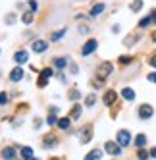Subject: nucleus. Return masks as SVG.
<instances>
[{
    "mask_svg": "<svg viewBox=\"0 0 156 160\" xmlns=\"http://www.w3.org/2000/svg\"><path fill=\"white\" fill-rule=\"evenodd\" d=\"M87 31H89V27H87V25H81V27H79V33H87Z\"/></svg>",
    "mask_w": 156,
    "mask_h": 160,
    "instance_id": "nucleus-37",
    "label": "nucleus"
},
{
    "mask_svg": "<svg viewBox=\"0 0 156 160\" xmlns=\"http://www.w3.org/2000/svg\"><path fill=\"white\" fill-rule=\"evenodd\" d=\"M29 8H31V12H37V10H39V4L35 2V0H29Z\"/></svg>",
    "mask_w": 156,
    "mask_h": 160,
    "instance_id": "nucleus-30",
    "label": "nucleus"
},
{
    "mask_svg": "<svg viewBox=\"0 0 156 160\" xmlns=\"http://www.w3.org/2000/svg\"><path fill=\"white\" fill-rule=\"evenodd\" d=\"M46 123H48V125H54V123H58V118L54 116V114H50V116L46 118Z\"/></svg>",
    "mask_w": 156,
    "mask_h": 160,
    "instance_id": "nucleus-28",
    "label": "nucleus"
},
{
    "mask_svg": "<svg viewBox=\"0 0 156 160\" xmlns=\"http://www.w3.org/2000/svg\"><path fill=\"white\" fill-rule=\"evenodd\" d=\"M150 25V16L149 18H143L141 21H139V27H149Z\"/></svg>",
    "mask_w": 156,
    "mask_h": 160,
    "instance_id": "nucleus-25",
    "label": "nucleus"
},
{
    "mask_svg": "<svg viewBox=\"0 0 156 160\" xmlns=\"http://www.w3.org/2000/svg\"><path fill=\"white\" fill-rule=\"evenodd\" d=\"M96 48H98V41H96V39H89V41L83 44V48H81V56H89V54H93Z\"/></svg>",
    "mask_w": 156,
    "mask_h": 160,
    "instance_id": "nucleus-1",
    "label": "nucleus"
},
{
    "mask_svg": "<svg viewBox=\"0 0 156 160\" xmlns=\"http://www.w3.org/2000/svg\"><path fill=\"white\" fill-rule=\"evenodd\" d=\"M14 60H16L17 64H27L29 56H27V52H25V50H19V52H16V54H14Z\"/></svg>",
    "mask_w": 156,
    "mask_h": 160,
    "instance_id": "nucleus-10",
    "label": "nucleus"
},
{
    "mask_svg": "<svg viewBox=\"0 0 156 160\" xmlns=\"http://www.w3.org/2000/svg\"><path fill=\"white\" fill-rule=\"evenodd\" d=\"M104 151H106L108 154H112V156H118V154L121 152V148H119V145H118V143H114V141H106Z\"/></svg>",
    "mask_w": 156,
    "mask_h": 160,
    "instance_id": "nucleus-5",
    "label": "nucleus"
},
{
    "mask_svg": "<svg viewBox=\"0 0 156 160\" xmlns=\"http://www.w3.org/2000/svg\"><path fill=\"white\" fill-rule=\"evenodd\" d=\"M152 114H154V110H152L150 104H141V106H139V118H141V120L152 118Z\"/></svg>",
    "mask_w": 156,
    "mask_h": 160,
    "instance_id": "nucleus-4",
    "label": "nucleus"
},
{
    "mask_svg": "<svg viewBox=\"0 0 156 160\" xmlns=\"http://www.w3.org/2000/svg\"><path fill=\"white\" fill-rule=\"evenodd\" d=\"M52 145H58V139H56L54 135H46V137H44V147L50 148Z\"/></svg>",
    "mask_w": 156,
    "mask_h": 160,
    "instance_id": "nucleus-15",
    "label": "nucleus"
},
{
    "mask_svg": "<svg viewBox=\"0 0 156 160\" xmlns=\"http://www.w3.org/2000/svg\"><path fill=\"white\" fill-rule=\"evenodd\" d=\"M149 81H154V83H156V73H150V75H149Z\"/></svg>",
    "mask_w": 156,
    "mask_h": 160,
    "instance_id": "nucleus-38",
    "label": "nucleus"
},
{
    "mask_svg": "<svg viewBox=\"0 0 156 160\" xmlns=\"http://www.w3.org/2000/svg\"><path fill=\"white\" fill-rule=\"evenodd\" d=\"M104 104H108V106H112L114 104V102L118 100V93H116V91H112V89H110V91H106V93H104Z\"/></svg>",
    "mask_w": 156,
    "mask_h": 160,
    "instance_id": "nucleus-6",
    "label": "nucleus"
},
{
    "mask_svg": "<svg viewBox=\"0 0 156 160\" xmlns=\"http://www.w3.org/2000/svg\"><path fill=\"white\" fill-rule=\"evenodd\" d=\"M95 100H96L95 95H89V97L85 98V104H87V106H93V104H95Z\"/></svg>",
    "mask_w": 156,
    "mask_h": 160,
    "instance_id": "nucleus-26",
    "label": "nucleus"
},
{
    "mask_svg": "<svg viewBox=\"0 0 156 160\" xmlns=\"http://www.w3.org/2000/svg\"><path fill=\"white\" fill-rule=\"evenodd\" d=\"M41 75H44V77H52V70H50V68H44V70L41 72Z\"/></svg>",
    "mask_w": 156,
    "mask_h": 160,
    "instance_id": "nucleus-31",
    "label": "nucleus"
},
{
    "mask_svg": "<svg viewBox=\"0 0 156 160\" xmlns=\"http://www.w3.org/2000/svg\"><path fill=\"white\" fill-rule=\"evenodd\" d=\"M93 125H85V129L81 131L83 135H81V143H89V141H91V137H93Z\"/></svg>",
    "mask_w": 156,
    "mask_h": 160,
    "instance_id": "nucleus-9",
    "label": "nucleus"
},
{
    "mask_svg": "<svg viewBox=\"0 0 156 160\" xmlns=\"http://www.w3.org/2000/svg\"><path fill=\"white\" fill-rule=\"evenodd\" d=\"M14 156H16V148H12V147H6L2 151V158L4 160H14Z\"/></svg>",
    "mask_w": 156,
    "mask_h": 160,
    "instance_id": "nucleus-11",
    "label": "nucleus"
},
{
    "mask_svg": "<svg viewBox=\"0 0 156 160\" xmlns=\"http://www.w3.org/2000/svg\"><path fill=\"white\" fill-rule=\"evenodd\" d=\"M46 83H48V77H44V75H41L39 77V81H37V85L42 89V87H46Z\"/></svg>",
    "mask_w": 156,
    "mask_h": 160,
    "instance_id": "nucleus-24",
    "label": "nucleus"
},
{
    "mask_svg": "<svg viewBox=\"0 0 156 160\" xmlns=\"http://www.w3.org/2000/svg\"><path fill=\"white\" fill-rule=\"evenodd\" d=\"M21 19H23V23H31V21H33V12L23 14V18H21Z\"/></svg>",
    "mask_w": 156,
    "mask_h": 160,
    "instance_id": "nucleus-27",
    "label": "nucleus"
},
{
    "mask_svg": "<svg viewBox=\"0 0 156 160\" xmlns=\"http://www.w3.org/2000/svg\"><path fill=\"white\" fill-rule=\"evenodd\" d=\"M131 60H133L131 56H121V58H119V64H121V66H125V64H129Z\"/></svg>",
    "mask_w": 156,
    "mask_h": 160,
    "instance_id": "nucleus-29",
    "label": "nucleus"
},
{
    "mask_svg": "<svg viewBox=\"0 0 156 160\" xmlns=\"http://www.w3.org/2000/svg\"><path fill=\"white\" fill-rule=\"evenodd\" d=\"M144 143H147V137H144V135H143V133H141V135H137V137H135V145H137V147H139V148H141V147H144Z\"/></svg>",
    "mask_w": 156,
    "mask_h": 160,
    "instance_id": "nucleus-20",
    "label": "nucleus"
},
{
    "mask_svg": "<svg viewBox=\"0 0 156 160\" xmlns=\"http://www.w3.org/2000/svg\"><path fill=\"white\" fill-rule=\"evenodd\" d=\"M54 66H56L58 70H62V68L68 66V58H56V60H54Z\"/></svg>",
    "mask_w": 156,
    "mask_h": 160,
    "instance_id": "nucleus-18",
    "label": "nucleus"
},
{
    "mask_svg": "<svg viewBox=\"0 0 156 160\" xmlns=\"http://www.w3.org/2000/svg\"><path fill=\"white\" fill-rule=\"evenodd\" d=\"M70 125H71V118H60L58 120V128L60 129H70Z\"/></svg>",
    "mask_w": 156,
    "mask_h": 160,
    "instance_id": "nucleus-14",
    "label": "nucleus"
},
{
    "mask_svg": "<svg viewBox=\"0 0 156 160\" xmlns=\"http://www.w3.org/2000/svg\"><path fill=\"white\" fill-rule=\"evenodd\" d=\"M100 156H102V151H100V148H95V151H91L85 156V160H100Z\"/></svg>",
    "mask_w": 156,
    "mask_h": 160,
    "instance_id": "nucleus-12",
    "label": "nucleus"
},
{
    "mask_svg": "<svg viewBox=\"0 0 156 160\" xmlns=\"http://www.w3.org/2000/svg\"><path fill=\"white\" fill-rule=\"evenodd\" d=\"M31 48L35 50V52H44V50L48 48V42H46V41H41V39H39V41H33Z\"/></svg>",
    "mask_w": 156,
    "mask_h": 160,
    "instance_id": "nucleus-7",
    "label": "nucleus"
},
{
    "mask_svg": "<svg viewBox=\"0 0 156 160\" xmlns=\"http://www.w3.org/2000/svg\"><path fill=\"white\" fill-rule=\"evenodd\" d=\"M23 79V70L17 66V68H14L12 72H10V81H21Z\"/></svg>",
    "mask_w": 156,
    "mask_h": 160,
    "instance_id": "nucleus-8",
    "label": "nucleus"
},
{
    "mask_svg": "<svg viewBox=\"0 0 156 160\" xmlns=\"http://www.w3.org/2000/svg\"><path fill=\"white\" fill-rule=\"evenodd\" d=\"M8 102V95L6 93H0V104H6Z\"/></svg>",
    "mask_w": 156,
    "mask_h": 160,
    "instance_id": "nucleus-32",
    "label": "nucleus"
},
{
    "mask_svg": "<svg viewBox=\"0 0 156 160\" xmlns=\"http://www.w3.org/2000/svg\"><path fill=\"white\" fill-rule=\"evenodd\" d=\"M150 23H156V10H152V14H150Z\"/></svg>",
    "mask_w": 156,
    "mask_h": 160,
    "instance_id": "nucleus-35",
    "label": "nucleus"
},
{
    "mask_svg": "<svg viewBox=\"0 0 156 160\" xmlns=\"http://www.w3.org/2000/svg\"><path fill=\"white\" fill-rule=\"evenodd\" d=\"M150 39H152V41L156 42V31H152V33H150Z\"/></svg>",
    "mask_w": 156,
    "mask_h": 160,
    "instance_id": "nucleus-39",
    "label": "nucleus"
},
{
    "mask_svg": "<svg viewBox=\"0 0 156 160\" xmlns=\"http://www.w3.org/2000/svg\"><path fill=\"white\" fill-rule=\"evenodd\" d=\"M149 64H150L152 68H156V54H152L150 58H149Z\"/></svg>",
    "mask_w": 156,
    "mask_h": 160,
    "instance_id": "nucleus-33",
    "label": "nucleus"
},
{
    "mask_svg": "<svg viewBox=\"0 0 156 160\" xmlns=\"http://www.w3.org/2000/svg\"><path fill=\"white\" fill-rule=\"evenodd\" d=\"M79 114H81V106L75 104V106L71 108V112H70V118H71V120H77V118H79Z\"/></svg>",
    "mask_w": 156,
    "mask_h": 160,
    "instance_id": "nucleus-17",
    "label": "nucleus"
},
{
    "mask_svg": "<svg viewBox=\"0 0 156 160\" xmlns=\"http://www.w3.org/2000/svg\"><path fill=\"white\" fill-rule=\"evenodd\" d=\"M104 8H106V6H104L102 2H100V4H95V6H93V10H91V16H98V14H102V12H104Z\"/></svg>",
    "mask_w": 156,
    "mask_h": 160,
    "instance_id": "nucleus-16",
    "label": "nucleus"
},
{
    "mask_svg": "<svg viewBox=\"0 0 156 160\" xmlns=\"http://www.w3.org/2000/svg\"><path fill=\"white\" fill-rule=\"evenodd\" d=\"M70 98H71V100H77V98H79V93H77V91H71V93H70Z\"/></svg>",
    "mask_w": 156,
    "mask_h": 160,
    "instance_id": "nucleus-34",
    "label": "nucleus"
},
{
    "mask_svg": "<svg viewBox=\"0 0 156 160\" xmlns=\"http://www.w3.org/2000/svg\"><path fill=\"white\" fill-rule=\"evenodd\" d=\"M137 156H139V160H147V158L150 156V152H149V151H144V148L141 147V148H139V152H137Z\"/></svg>",
    "mask_w": 156,
    "mask_h": 160,
    "instance_id": "nucleus-21",
    "label": "nucleus"
},
{
    "mask_svg": "<svg viewBox=\"0 0 156 160\" xmlns=\"http://www.w3.org/2000/svg\"><path fill=\"white\" fill-rule=\"evenodd\" d=\"M66 35V29H60V31H56V33H52V41H58V39H62Z\"/></svg>",
    "mask_w": 156,
    "mask_h": 160,
    "instance_id": "nucleus-23",
    "label": "nucleus"
},
{
    "mask_svg": "<svg viewBox=\"0 0 156 160\" xmlns=\"http://www.w3.org/2000/svg\"><path fill=\"white\" fill-rule=\"evenodd\" d=\"M112 70H114V66L110 64V62H102V64L98 66V72H96V73H98L100 79H106L110 73H112Z\"/></svg>",
    "mask_w": 156,
    "mask_h": 160,
    "instance_id": "nucleus-2",
    "label": "nucleus"
},
{
    "mask_svg": "<svg viewBox=\"0 0 156 160\" xmlns=\"http://www.w3.org/2000/svg\"><path fill=\"white\" fill-rule=\"evenodd\" d=\"M121 97H124L125 100H133V98H135V91L129 89V87H125L124 91H121Z\"/></svg>",
    "mask_w": 156,
    "mask_h": 160,
    "instance_id": "nucleus-13",
    "label": "nucleus"
},
{
    "mask_svg": "<svg viewBox=\"0 0 156 160\" xmlns=\"http://www.w3.org/2000/svg\"><path fill=\"white\" fill-rule=\"evenodd\" d=\"M14 19H16V16H14V14H10V16L6 18V21H8V23H14Z\"/></svg>",
    "mask_w": 156,
    "mask_h": 160,
    "instance_id": "nucleus-36",
    "label": "nucleus"
},
{
    "mask_svg": "<svg viewBox=\"0 0 156 160\" xmlns=\"http://www.w3.org/2000/svg\"><path fill=\"white\" fill-rule=\"evenodd\" d=\"M150 156H152V158H156V147H154L152 151H150Z\"/></svg>",
    "mask_w": 156,
    "mask_h": 160,
    "instance_id": "nucleus-40",
    "label": "nucleus"
},
{
    "mask_svg": "<svg viewBox=\"0 0 156 160\" xmlns=\"http://www.w3.org/2000/svg\"><path fill=\"white\" fill-rule=\"evenodd\" d=\"M129 8L133 10V12H139V10L143 8V0H133V2L129 4Z\"/></svg>",
    "mask_w": 156,
    "mask_h": 160,
    "instance_id": "nucleus-19",
    "label": "nucleus"
},
{
    "mask_svg": "<svg viewBox=\"0 0 156 160\" xmlns=\"http://www.w3.org/2000/svg\"><path fill=\"white\" fill-rule=\"evenodd\" d=\"M21 160H39V158H33V156H29V158H21Z\"/></svg>",
    "mask_w": 156,
    "mask_h": 160,
    "instance_id": "nucleus-41",
    "label": "nucleus"
},
{
    "mask_svg": "<svg viewBox=\"0 0 156 160\" xmlns=\"http://www.w3.org/2000/svg\"><path fill=\"white\" fill-rule=\"evenodd\" d=\"M21 156H23V158L33 156V148H31V147H23V148H21Z\"/></svg>",
    "mask_w": 156,
    "mask_h": 160,
    "instance_id": "nucleus-22",
    "label": "nucleus"
},
{
    "mask_svg": "<svg viewBox=\"0 0 156 160\" xmlns=\"http://www.w3.org/2000/svg\"><path fill=\"white\" fill-rule=\"evenodd\" d=\"M131 143V133L127 129H119L118 131V145L119 147H127Z\"/></svg>",
    "mask_w": 156,
    "mask_h": 160,
    "instance_id": "nucleus-3",
    "label": "nucleus"
},
{
    "mask_svg": "<svg viewBox=\"0 0 156 160\" xmlns=\"http://www.w3.org/2000/svg\"><path fill=\"white\" fill-rule=\"evenodd\" d=\"M50 160H58V158H50Z\"/></svg>",
    "mask_w": 156,
    "mask_h": 160,
    "instance_id": "nucleus-42",
    "label": "nucleus"
}]
</instances>
